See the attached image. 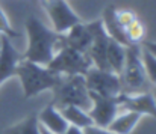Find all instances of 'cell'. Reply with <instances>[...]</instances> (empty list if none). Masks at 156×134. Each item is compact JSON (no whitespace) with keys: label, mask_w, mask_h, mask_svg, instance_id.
Wrapping results in <instances>:
<instances>
[{"label":"cell","mask_w":156,"mask_h":134,"mask_svg":"<svg viewBox=\"0 0 156 134\" xmlns=\"http://www.w3.org/2000/svg\"><path fill=\"white\" fill-rule=\"evenodd\" d=\"M27 48L23 53V59L47 66L56 51L64 45L62 35L49 29L37 17H29L26 20Z\"/></svg>","instance_id":"6da1fadb"},{"label":"cell","mask_w":156,"mask_h":134,"mask_svg":"<svg viewBox=\"0 0 156 134\" xmlns=\"http://www.w3.org/2000/svg\"><path fill=\"white\" fill-rule=\"evenodd\" d=\"M15 75L20 79L24 98L37 96L44 90H52L62 79V75L50 71L47 66L29 62L26 59L18 63Z\"/></svg>","instance_id":"7a4b0ae2"},{"label":"cell","mask_w":156,"mask_h":134,"mask_svg":"<svg viewBox=\"0 0 156 134\" xmlns=\"http://www.w3.org/2000/svg\"><path fill=\"white\" fill-rule=\"evenodd\" d=\"M52 93V104L56 109L65 106H76L85 112L91 109V96L83 75H62Z\"/></svg>","instance_id":"3957f363"},{"label":"cell","mask_w":156,"mask_h":134,"mask_svg":"<svg viewBox=\"0 0 156 134\" xmlns=\"http://www.w3.org/2000/svg\"><path fill=\"white\" fill-rule=\"evenodd\" d=\"M121 93L133 95L149 92V80L141 59V45L130 44L126 47V60L120 74Z\"/></svg>","instance_id":"277c9868"},{"label":"cell","mask_w":156,"mask_h":134,"mask_svg":"<svg viewBox=\"0 0 156 134\" xmlns=\"http://www.w3.org/2000/svg\"><path fill=\"white\" fill-rule=\"evenodd\" d=\"M93 63L87 53L77 51L65 44L56 51L47 65L50 71L59 75H85Z\"/></svg>","instance_id":"5b68a950"},{"label":"cell","mask_w":156,"mask_h":134,"mask_svg":"<svg viewBox=\"0 0 156 134\" xmlns=\"http://www.w3.org/2000/svg\"><path fill=\"white\" fill-rule=\"evenodd\" d=\"M83 77H85L87 88L93 93L109 96V98H115L121 93L120 75H117L112 71H103L96 66H91Z\"/></svg>","instance_id":"8992f818"},{"label":"cell","mask_w":156,"mask_h":134,"mask_svg":"<svg viewBox=\"0 0 156 134\" xmlns=\"http://www.w3.org/2000/svg\"><path fill=\"white\" fill-rule=\"evenodd\" d=\"M41 5L46 9L56 33L62 35L74 24L80 23V18L70 8L67 0H41Z\"/></svg>","instance_id":"52a82bcc"},{"label":"cell","mask_w":156,"mask_h":134,"mask_svg":"<svg viewBox=\"0 0 156 134\" xmlns=\"http://www.w3.org/2000/svg\"><path fill=\"white\" fill-rule=\"evenodd\" d=\"M90 32H91V45L88 50V57L91 59L93 66L103 69V71H111L108 60H106V50H108V42H109V36L106 33L103 27L102 20H96L93 23L87 24Z\"/></svg>","instance_id":"ba28073f"},{"label":"cell","mask_w":156,"mask_h":134,"mask_svg":"<svg viewBox=\"0 0 156 134\" xmlns=\"http://www.w3.org/2000/svg\"><path fill=\"white\" fill-rule=\"evenodd\" d=\"M90 96H91V109L88 110V115L93 119V124L100 128H108V125L120 112L118 96L109 98L93 92H90Z\"/></svg>","instance_id":"9c48e42d"},{"label":"cell","mask_w":156,"mask_h":134,"mask_svg":"<svg viewBox=\"0 0 156 134\" xmlns=\"http://www.w3.org/2000/svg\"><path fill=\"white\" fill-rule=\"evenodd\" d=\"M118 106L120 110L133 112L140 116L147 115L156 119V99L150 92H141V93H120L118 95Z\"/></svg>","instance_id":"30bf717a"},{"label":"cell","mask_w":156,"mask_h":134,"mask_svg":"<svg viewBox=\"0 0 156 134\" xmlns=\"http://www.w3.org/2000/svg\"><path fill=\"white\" fill-rule=\"evenodd\" d=\"M21 60H23V54L17 51V48L12 45L11 38L2 35L0 38V85L15 75V69Z\"/></svg>","instance_id":"8fae6325"},{"label":"cell","mask_w":156,"mask_h":134,"mask_svg":"<svg viewBox=\"0 0 156 134\" xmlns=\"http://www.w3.org/2000/svg\"><path fill=\"white\" fill-rule=\"evenodd\" d=\"M102 23H103V27L108 33V36L117 42H120L121 45L127 47L130 45V41L126 35V29L120 24L118 18H117V9L114 5H109L103 9V14H102Z\"/></svg>","instance_id":"7c38bea8"},{"label":"cell","mask_w":156,"mask_h":134,"mask_svg":"<svg viewBox=\"0 0 156 134\" xmlns=\"http://www.w3.org/2000/svg\"><path fill=\"white\" fill-rule=\"evenodd\" d=\"M91 32L88 29V26L85 23H77L74 24L71 29H68L65 33H62V41L64 44L82 51V53H88L90 45H91Z\"/></svg>","instance_id":"4fadbf2b"},{"label":"cell","mask_w":156,"mask_h":134,"mask_svg":"<svg viewBox=\"0 0 156 134\" xmlns=\"http://www.w3.org/2000/svg\"><path fill=\"white\" fill-rule=\"evenodd\" d=\"M37 118H38L40 125H43L44 128H47L49 131H52L55 134H64L65 130L68 128L67 121L64 119L61 112L53 106L52 102L47 107H44Z\"/></svg>","instance_id":"5bb4252c"},{"label":"cell","mask_w":156,"mask_h":134,"mask_svg":"<svg viewBox=\"0 0 156 134\" xmlns=\"http://www.w3.org/2000/svg\"><path fill=\"white\" fill-rule=\"evenodd\" d=\"M141 116L138 113H133V112H126L124 113H118L112 122L108 125V131L114 134H130L133 131V128L138 125Z\"/></svg>","instance_id":"9a60e30c"},{"label":"cell","mask_w":156,"mask_h":134,"mask_svg":"<svg viewBox=\"0 0 156 134\" xmlns=\"http://www.w3.org/2000/svg\"><path fill=\"white\" fill-rule=\"evenodd\" d=\"M61 112V115L64 116V119L67 121L68 125H73V127H77L80 130H85L93 124V119L90 118L88 112L76 107V106H65V107H61L58 109Z\"/></svg>","instance_id":"2e32d148"},{"label":"cell","mask_w":156,"mask_h":134,"mask_svg":"<svg viewBox=\"0 0 156 134\" xmlns=\"http://www.w3.org/2000/svg\"><path fill=\"white\" fill-rule=\"evenodd\" d=\"M106 60H108L109 69L115 72L117 75H120L124 66V60H126V47L109 38L108 50H106Z\"/></svg>","instance_id":"e0dca14e"},{"label":"cell","mask_w":156,"mask_h":134,"mask_svg":"<svg viewBox=\"0 0 156 134\" xmlns=\"http://www.w3.org/2000/svg\"><path fill=\"white\" fill-rule=\"evenodd\" d=\"M3 134H40V122L37 115H30L23 121L5 128Z\"/></svg>","instance_id":"ac0fdd59"},{"label":"cell","mask_w":156,"mask_h":134,"mask_svg":"<svg viewBox=\"0 0 156 134\" xmlns=\"http://www.w3.org/2000/svg\"><path fill=\"white\" fill-rule=\"evenodd\" d=\"M126 35L130 41V44H141L144 41V35H146V27L144 24L136 18L132 24H129L126 27Z\"/></svg>","instance_id":"d6986e66"},{"label":"cell","mask_w":156,"mask_h":134,"mask_svg":"<svg viewBox=\"0 0 156 134\" xmlns=\"http://www.w3.org/2000/svg\"><path fill=\"white\" fill-rule=\"evenodd\" d=\"M141 59H143V65H144V71H146L147 80L150 83L156 85V57L152 56L147 50H144L141 47Z\"/></svg>","instance_id":"ffe728a7"},{"label":"cell","mask_w":156,"mask_h":134,"mask_svg":"<svg viewBox=\"0 0 156 134\" xmlns=\"http://www.w3.org/2000/svg\"><path fill=\"white\" fill-rule=\"evenodd\" d=\"M0 35H5V36H8V38H11V39L18 36V33H17V32L12 29V26L9 24V21H8V18H6V15H5L2 6H0Z\"/></svg>","instance_id":"44dd1931"},{"label":"cell","mask_w":156,"mask_h":134,"mask_svg":"<svg viewBox=\"0 0 156 134\" xmlns=\"http://www.w3.org/2000/svg\"><path fill=\"white\" fill-rule=\"evenodd\" d=\"M117 18L120 21V24L126 29L129 24H132L135 20H136V15L133 11H129V9H117Z\"/></svg>","instance_id":"7402d4cb"},{"label":"cell","mask_w":156,"mask_h":134,"mask_svg":"<svg viewBox=\"0 0 156 134\" xmlns=\"http://www.w3.org/2000/svg\"><path fill=\"white\" fill-rule=\"evenodd\" d=\"M83 134H114V133L108 131L106 128H100V127L91 125V127H88V128L83 130Z\"/></svg>","instance_id":"603a6c76"},{"label":"cell","mask_w":156,"mask_h":134,"mask_svg":"<svg viewBox=\"0 0 156 134\" xmlns=\"http://www.w3.org/2000/svg\"><path fill=\"white\" fill-rule=\"evenodd\" d=\"M140 45H143V48H144V50H147L152 56H155L156 57V42L155 41H146V39H144Z\"/></svg>","instance_id":"cb8c5ba5"},{"label":"cell","mask_w":156,"mask_h":134,"mask_svg":"<svg viewBox=\"0 0 156 134\" xmlns=\"http://www.w3.org/2000/svg\"><path fill=\"white\" fill-rule=\"evenodd\" d=\"M64 134H83V130H80L77 127H73V125H68V128L65 130Z\"/></svg>","instance_id":"d4e9b609"},{"label":"cell","mask_w":156,"mask_h":134,"mask_svg":"<svg viewBox=\"0 0 156 134\" xmlns=\"http://www.w3.org/2000/svg\"><path fill=\"white\" fill-rule=\"evenodd\" d=\"M40 134H55V133L49 131V130H47V128H44L43 125H40Z\"/></svg>","instance_id":"484cf974"}]
</instances>
